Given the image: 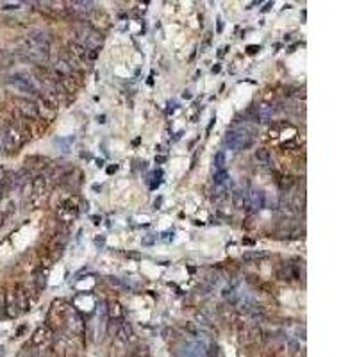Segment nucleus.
<instances>
[{"label": "nucleus", "mask_w": 357, "mask_h": 357, "mask_svg": "<svg viewBox=\"0 0 357 357\" xmlns=\"http://www.w3.org/2000/svg\"><path fill=\"white\" fill-rule=\"evenodd\" d=\"M25 54L32 63L43 64L50 57V40L43 31H32L25 40Z\"/></svg>", "instance_id": "obj_1"}, {"label": "nucleus", "mask_w": 357, "mask_h": 357, "mask_svg": "<svg viewBox=\"0 0 357 357\" xmlns=\"http://www.w3.org/2000/svg\"><path fill=\"white\" fill-rule=\"evenodd\" d=\"M0 141H2V147L7 152H16L22 147L25 139L29 137L27 131L23 127H20L18 124L14 122H7V124L2 127V133H0Z\"/></svg>", "instance_id": "obj_2"}, {"label": "nucleus", "mask_w": 357, "mask_h": 357, "mask_svg": "<svg viewBox=\"0 0 357 357\" xmlns=\"http://www.w3.org/2000/svg\"><path fill=\"white\" fill-rule=\"evenodd\" d=\"M7 86H9V89H13V91L20 93V95L23 96H31V98H34V96H40L42 95V91H40V88H38V84L32 81L29 75L25 74H14L9 77V81H7Z\"/></svg>", "instance_id": "obj_3"}, {"label": "nucleus", "mask_w": 357, "mask_h": 357, "mask_svg": "<svg viewBox=\"0 0 357 357\" xmlns=\"http://www.w3.org/2000/svg\"><path fill=\"white\" fill-rule=\"evenodd\" d=\"M254 136L248 129H230L227 136H225V145L234 152L245 150V148L252 147Z\"/></svg>", "instance_id": "obj_4"}, {"label": "nucleus", "mask_w": 357, "mask_h": 357, "mask_svg": "<svg viewBox=\"0 0 357 357\" xmlns=\"http://www.w3.org/2000/svg\"><path fill=\"white\" fill-rule=\"evenodd\" d=\"M75 42H77V45L86 48V50L95 52L96 46L102 43V36L91 27V25L84 23V25H81V27L77 29V32H75Z\"/></svg>", "instance_id": "obj_5"}, {"label": "nucleus", "mask_w": 357, "mask_h": 357, "mask_svg": "<svg viewBox=\"0 0 357 357\" xmlns=\"http://www.w3.org/2000/svg\"><path fill=\"white\" fill-rule=\"evenodd\" d=\"M79 213H81V198L72 197L59 206V209H57V218H59V222H63V223H70V222H74L75 218H77Z\"/></svg>", "instance_id": "obj_6"}, {"label": "nucleus", "mask_w": 357, "mask_h": 357, "mask_svg": "<svg viewBox=\"0 0 357 357\" xmlns=\"http://www.w3.org/2000/svg\"><path fill=\"white\" fill-rule=\"evenodd\" d=\"M178 357H206V345L198 343H180L177 347Z\"/></svg>", "instance_id": "obj_7"}, {"label": "nucleus", "mask_w": 357, "mask_h": 357, "mask_svg": "<svg viewBox=\"0 0 357 357\" xmlns=\"http://www.w3.org/2000/svg\"><path fill=\"white\" fill-rule=\"evenodd\" d=\"M45 188H46L45 177H43V175H38V177H34V180H32V189H31V193H29L32 206H38V204L43 200Z\"/></svg>", "instance_id": "obj_8"}, {"label": "nucleus", "mask_w": 357, "mask_h": 357, "mask_svg": "<svg viewBox=\"0 0 357 357\" xmlns=\"http://www.w3.org/2000/svg\"><path fill=\"white\" fill-rule=\"evenodd\" d=\"M52 341V332L48 327H40V329L34 332V336H32L31 339V345L36 348H45L48 347V343Z\"/></svg>", "instance_id": "obj_9"}, {"label": "nucleus", "mask_w": 357, "mask_h": 357, "mask_svg": "<svg viewBox=\"0 0 357 357\" xmlns=\"http://www.w3.org/2000/svg\"><path fill=\"white\" fill-rule=\"evenodd\" d=\"M16 107L22 113L25 118H38L40 116V111H38V104H34L29 98H18L16 100Z\"/></svg>", "instance_id": "obj_10"}, {"label": "nucleus", "mask_w": 357, "mask_h": 357, "mask_svg": "<svg viewBox=\"0 0 357 357\" xmlns=\"http://www.w3.org/2000/svg\"><path fill=\"white\" fill-rule=\"evenodd\" d=\"M248 204H250V207L256 211L263 209L266 204L265 193H263L261 189H252V191L248 193Z\"/></svg>", "instance_id": "obj_11"}, {"label": "nucleus", "mask_w": 357, "mask_h": 357, "mask_svg": "<svg viewBox=\"0 0 357 357\" xmlns=\"http://www.w3.org/2000/svg\"><path fill=\"white\" fill-rule=\"evenodd\" d=\"M248 204V193H245L243 189L234 191V207L236 209H243Z\"/></svg>", "instance_id": "obj_12"}, {"label": "nucleus", "mask_w": 357, "mask_h": 357, "mask_svg": "<svg viewBox=\"0 0 357 357\" xmlns=\"http://www.w3.org/2000/svg\"><path fill=\"white\" fill-rule=\"evenodd\" d=\"M271 115H273V107H271V105L263 104V105L257 107V116H259L261 120H270Z\"/></svg>", "instance_id": "obj_13"}, {"label": "nucleus", "mask_w": 357, "mask_h": 357, "mask_svg": "<svg viewBox=\"0 0 357 357\" xmlns=\"http://www.w3.org/2000/svg\"><path fill=\"white\" fill-rule=\"evenodd\" d=\"M256 159H257V163H261V165H270V161H271V157H270V152L266 150V148H259V150H256Z\"/></svg>", "instance_id": "obj_14"}, {"label": "nucleus", "mask_w": 357, "mask_h": 357, "mask_svg": "<svg viewBox=\"0 0 357 357\" xmlns=\"http://www.w3.org/2000/svg\"><path fill=\"white\" fill-rule=\"evenodd\" d=\"M213 182H215V186H223V184L229 182V174H227L225 170H220V172H216L215 177H213Z\"/></svg>", "instance_id": "obj_15"}, {"label": "nucleus", "mask_w": 357, "mask_h": 357, "mask_svg": "<svg viewBox=\"0 0 357 357\" xmlns=\"http://www.w3.org/2000/svg\"><path fill=\"white\" fill-rule=\"evenodd\" d=\"M109 314H111V320H122V318H124V309L120 307V304H111Z\"/></svg>", "instance_id": "obj_16"}, {"label": "nucleus", "mask_w": 357, "mask_h": 357, "mask_svg": "<svg viewBox=\"0 0 357 357\" xmlns=\"http://www.w3.org/2000/svg\"><path fill=\"white\" fill-rule=\"evenodd\" d=\"M70 5H72L75 11H79V13H89L93 2H72Z\"/></svg>", "instance_id": "obj_17"}, {"label": "nucleus", "mask_w": 357, "mask_h": 357, "mask_svg": "<svg viewBox=\"0 0 357 357\" xmlns=\"http://www.w3.org/2000/svg\"><path fill=\"white\" fill-rule=\"evenodd\" d=\"M215 168L220 172V170H223V166H225V152L223 150H220V152H216V156H215Z\"/></svg>", "instance_id": "obj_18"}, {"label": "nucleus", "mask_w": 357, "mask_h": 357, "mask_svg": "<svg viewBox=\"0 0 357 357\" xmlns=\"http://www.w3.org/2000/svg\"><path fill=\"white\" fill-rule=\"evenodd\" d=\"M218 354H220V348H218V345L209 343L206 347V357H218Z\"/></svg>", "instance_id": "obj_19"}, {"label": "nucleus", "mask_w": 357, "mask_h": 357, "mask_svg": "<svg viewBox=\"0 0 357 357\" xmlns=\"http://www.w3.org/2000/svg\"><path fill=\"white\" fill-rule=\"evenodd\" d=\"M4 184H5V174L4 170L0 168V198H2V193H4Z\"/></svg>", "instance_id": "obj_20"}, {"label": "nucleus", "mask_w": 357, "mask_h": 357, "mask_svg": "<svg viewBox=\"0 0 357 357\" xmlns=\"http://www.w3.org/2000/svg\"><path fill=\"white\" fill-rule=\"evenodd\" d=\"M20 4H4V7L2 9H18Z\"/></svg>", "instance_id": "obj_21"}, {"label": "nucleus", "mask_w": 357, "mask_h": 357, "mask_svg": "<svg viewBox=\"0 0 357 357\" xmlns=\"http://www.w3.org/2000/svg\"><path fill=\"white\" fill-rule=\"evenodd\" d=\"M5 59H7V52H5L4 48H0V63L5 61Z\"/></svg>", "instance_id": "obj_22"}]
</instances>
